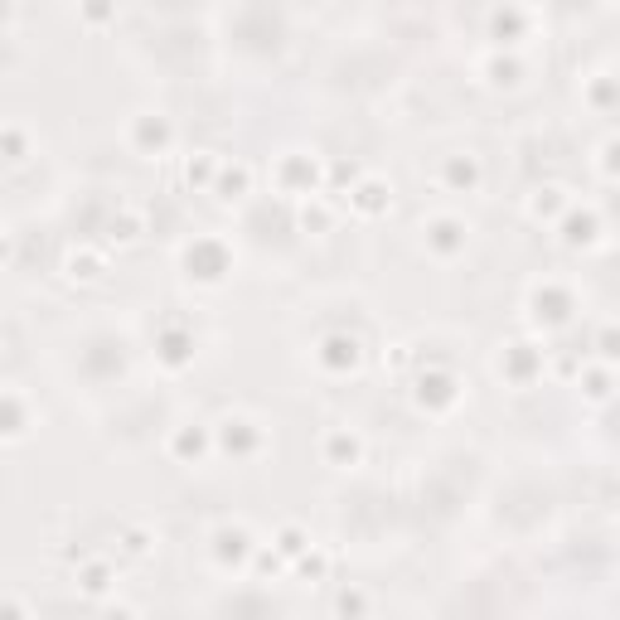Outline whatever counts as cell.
<instances>
[{"label": "cell", "mask_w": 620, "mask_h": 620, "mask_svg": "<svg viewBox=\"0 0 620 620\" xmlns=\"http://www.w3.org/2000/svg\"><path fill=\"white\" fill-rule=\"evenodd\" d=\"M122 141L131 155H141V160H160V155L175 151V126L165 112H131L122 126Z\"/></svg>", "instance_id": "1"}, {"label": "cell", "mask_w": 620, "mask_h": 620, "mask_svg": "<svg viewBox=\"0 0 620 620\" xmlns=\"http://www.w3.org/2000/svg\"><path fill=\"white\" fill-rule=\"evenodd\" d=\"M262 446H267V432H262V422L248 417V412H233V417H223L214 427V451L233 456V461L262 456Z\"/></svg>", "instance_id": "2"}, {"label": "cell", "mask_w": 620, "mask_h": 620, "mask_svg": "<svg viewBox=\"0 0 620 620\" xmlns=\"http://www.w3.org/2000/svg\"><path fill=\"white\" fill-rule=\"evenodd\" d=\"M272 180H277V189L291 194V199L325 194V189H320V160H310L306 151H281L277 165H272Z\"/></svg>", "instance_id": "3"}, {"label": "cell", "mask_w": 620, "mask_h": 620, "mask_svg": "<svg viewBox=\"0 0 620 620\" xmlns=\"http://www.w3.org/2000/svg\"><path fill=\"white\" fill-rule=\"evenodd\" d=\"M369 456V441L359 427H325L320 432V461L330 470H359Z\"/></svg>", "instance_id": "4"}, {"label": "cell", "mask_w": 620, "mask_h": 620, "mask_svg": "<svg viewBox=\"0 0 620 620\" xmlns=\"http://www.w3.org/2000/svg\"><path fill=\"white\" fill-rule=\"evenodd\" d=\"M470 243V228H465L456 214H436L422 223V248L432 252L436 262H456Z\"/></svg>", "instance_id": "5"}, {"label": "cell", "mask_w": 620, "mask_h": 620, "mask_svg": "<svg viewBox=\"0 0 620 620\" xmlns=\"http://www.w3.org/2000/svg\"><path fill=\"white\" fill-rule=\"evenodd\" d=\"M165 456L175 465H204L214 456V427H204V422L175 427V432L165 436Z\"/></svg>", "instance_id": "6"}, {"label": "cell", "mask_w": 620, "mask_h": 620, "mask_svg": "<svg viewBox=\"0 0 620 620\" xmlns=\"http://www.w3.org/2000/svg\"><path fill=\"white\" fill-rule=\"evenodd\" d=\"M393 209V185L378 180V175H364L359 185L349 189V214L354 218H383Z\"/></svg>", "instance_id": "7"}, {"label": "cell", "mask_w": 620, "mask_h": 620, "mask_svg": "<svg viewBox=\"0 0 620 620\" xmlns=\"http://www.w3.org/2000/svg\"><path fill=\"white\" fill-rule=\"evenodd\" d=\"M209 194H218L223 204H243L252 194V165L248 160H233V165L218 160V175H214V189H209Z\"/></svg>", "instance_id": "8"}, {"label": "cell", "mask_w": 620, "mask_h": 620, "mask_svg": "<svg viewBox=\"0 0 620 620\" xmlns=\"http://www.w3.org/2000/svg\"><path fill=\"white\" fill-rule=\"evenodd\" d=\"M63 272L68 281H83V286H97V281L107 277V252L93 248V243H78V248L63 257Z\"/></svg>", "instance_id": "9"}, {"label": "cell", "mask_w": 620, "mask_h": 620, "mask_svg": "<svg viewBox=\"0 0 620 620\" xmlns=\"http://www.w3.org/2000/svg\"><path fill=\"white\" fill-rule=\"evenodd\" d=\"M436 185L451 189V194L480 189V160H475V155H446V165L436 170Z\"/></svg>", "instance_id": "10"}, {"label": "cell", "mask_w": 620, "mask_h": 620, "mask_svg": "<svg viewBox=\"0 0 620 620\" xmlns=\"http://www.w3.org/2000/svg\"><path fill=\"white\" fill-rule=\"evenodd\" d=\"M112 582H117V567L107 558H83L78 567V591L83 596H93V601H107L112 596Z\"/></svg>", "instance_id": "11"}, {"label": "cell", "mask_w": 620, "mask_h": 620, "mask_svg": "<svg viewBox=\"0 0 620 620\" xmlns=\"http://www.w3.org/2000/svg\"><path fill=\"white\" fill-rule=\"evenodd\" d=\"M369 611H373V596L364 587H340L335 591V616L340 620H369Z\"/></svg>", "instance_id": "12"}, {"label": "cell", "mask_w": 620, "mask_h": 620, "mask_svg": "<svg viewBox=\"0 0 620 620\" xmlns=\"http://www.w3.org/2000/svg\"><path fill=\"white\" fill-rule=\"evenodd\" d=\"M558 209H572L567 189L562 185H538L533 199H528V218H558Z\"/></svg>", "instance_id": "13"}, {"label": "cell", "mask_w": 620, "mask_h": 620, "mask_svg": "<svg viewBox=\"0 0 620 620\" xmlns=\"http://www.w3.org/2000/svg\"><path fill=\"white\" fill-rule=\"evenodd\" d=\"M214 175H218V155L214 151H194L185 160V185L194 189H214Z\"/></svg>", "instance_id": "14"}, {"label": "cell", "mask_w": 620, "mask_h": 620, "mask_svg": "<svg viewBox=\"0 0 620 620\" xmlns=\"http://www.w3.org/2000/svg\"><path fill=\"white\" fill-rule=\"evenodd\" d=\"M330 223H335V204H330L325 194H310L306 204H301V228H306V233H325Z\"/></svg>", "instance_id": "15"}, {"label": "cell", "mask_w": 620, "mask_h": 620, "mask_svg": "<svg viewBox=\"0 0 620 620\" xmlns=\"http://www.w3.org/2000/svg\"><path fill=\"white\" fill-rule=\"evenodd\" d=\"M306 548H310V533H306L301 524H281V528H277V558L286 562V567L301 558Z\"/></svg>", "instance_id": "16"}, {"label": "cell", "mask_w": 620, "mask_h": 620, "mask_svg": "<svg viewBox=\"0 0 620 620\" xmlns=\"http://www.w3.org/2000/svg\"><path fill=\"white\" fill-rule=\"evenodd\" d=\"M117 543H122L126 558H151L155 553V533L146 524H126L122 533H117Z\"/></svg>", "instance_id": "17"}, {"label": "cell", "mask_w": 620, "mask_h": 620, "mask_svg": "<svg viewBox=\"0 0 620 620\" xmlns=\"http://www.w3.org/2000/svg\"><path fill=\"white\" fill-rule=\"evenodd\" d=\"M291 572H296V577H306V582H325V577H330V553L310 543L306 553L291 562Z\"/></svg>", "instance_id": "18"}, {"label": "cell", "mask_w": 620, "mask_h": 620, "mask_svg": "<svg viewBox=\"0 0 620 620\" xmlns=\"http://www.w3.org/2000/svg\"><path fill=\"white\" fill-rule=\"evenodd\" d=\"M141 233H146V218L136 214V209H122V218H112V243L117 248H131V243H141Z\"/></svg>", "instance_id": "19"}, {"label": "cell", "mask_w": 620, "mask_h": 620, "mask_svg": "<svg viewBox=\"0 0 620 620\" xmlns=\"http://www.w3.org/2000/svg\"><path fill=\"white\" fill-rule=\"evenodd\" d=\"M0 151H5V160H25L30 155V136L20 126H0Z\"/></svg>", "instance_id": "20"}, {"label": "cell", "mask_w": 620, "mask_h": 620, "mask_svg": "<svg viewBox=\"0 0 620 620\" xmlns=\"http://www.w3.org/2000/svg\"><path fill=\"white\" fill-rule=\"evenodd\" d=\"M0 620H30V606H25L15 591H5V596H0Z\"/></svg>", "instance_id": "21"}, {"label": "cell", "mask_w": 620, "mask_h": 620, "mask_svg": "<svg viewBox=\"0 0 620 620\" xmlns=\"http://www.w3.org/2000/svg\"><path fill=\"white\" fill-rule=\"evenodd\" d=\"M102 620H136V611H131V606H107Z\"/></svg>", "instance_id": "22"}, {"label": "cell", "mask_w": 620, "mask_h": 620, "mask_svg": "<svg viewBox=\"0 0 620 620\" xmlns=\"http://www.w3.org/2000/svg\"><path fill=\"white\" fill-rule=\"evenodd\" d=\"M5 257H10V238L0 233V262H5Z\"/></svg>", "instance_id": "23"}]
</instances>
